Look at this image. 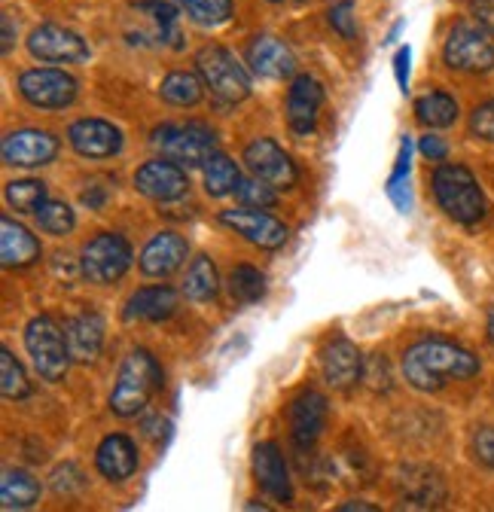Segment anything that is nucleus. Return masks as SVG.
<instances>
[{
	"label": "nucleus",
	"mask_w": 494,
	"mask_h": 512,
	"mask_svg": "<svg viewBox=\"0 0 494 512\" xmlns=\"http://www.w3.org/2000/svg\"><path fill=\"white\" fill-rule=\"evenodd\" d=\"M476 372L479 357L449 339H421L403 354V378L424 394H437L449 381H467Z\"/></svg>",
	"instance_id": "f257e3e1"
},
{
	"label": "nucleus",
	"mask_w": 494,
	"mask_h": 512,
	"mask_svg": "<svg viewBox=\"0 0 494 512\" xmlns=\"http://www.w3.org/2000/svg\"><path fill=\"white\" fill-rule=\"evenodd\" d=\"M162 388V366L144 348L132 351L119 366L110 391V412L119 418H138Z\"/></svg>",
	"instance_id": "f03ea898"
},
{
	"label": "nucleus",
	"mask_w": 494,
	"mask_h": 512,
	"mask_svg": "<svg viewBox=\"0 0 494 512\" xmlns=\"http://www.w3.org/2000/svg\"><path fill=\"white\" fill-rule=\"evenodd\" d=\"M434 196L440 202V208L464 226H473L485 217L488 205L485 196L476 183V177L470 174V168L464 165H440L434 171Z\"/></svg>",
	"instance_id": "7ed1b4c3"
},
{
	"label": "nucleus",
	"mask_w": 494,
	"mask_h": 512,
	"mask_svg": "<svg viewBox=\"0 0 494 512\" xmlns=\"http://www.w3.org/2000/svg\"><path fill=\"white\" fill-rule=\"evenodd\" d=\"M25 348L31 354V363L43 381H61L68 375V366L74 363L65 327H58V320L49 314L34 317L25 327Z\"/></svg>",
	"instance_id": "20e7f679"
},
{
	"label": "nucleus",
	"mask_w": 494,
	"mask_h": 512,
	"mask_svg": "<svg viewBox=\"0 0 494 512\" xmlns=\"http://www.w3.org/2000/svg\"><path fill=\"white\" fill-rule=\"evenodd\" d=\"M150 144L171 162L187 168H205V162L217 153V135L205 122H183V125H159L153 128Z\"/></svg>",
	"instance_id": "39448f33"
},
{
	"label": "nucleus",
	"mask_w": 494,
	"mask_h": 512,
	"mask_svg": "<svg viewBox=\"0 0 494 512\" xmlns=\"http://www.w3.org/2000/svg\"><path fill=\"white\" fill-rule=\"evenodd\" d=\"M196 71H199L205 89L220 104H238L251 95V77H247L244 64H238V58L217 43L202 46L196 52Z\"/></svg>",
	"instance_id": "423d86ee"
},
{
	"label": "nucleus",
	"mask_w": 494,
	"mask_h": 512,
	"mask_svg": "<svg viewBox=\"0 0 494 512\" xmlns=\"http://www.w3.org/2000/svg\"><path fill=\"white\" fill-rule=\"evenodd\" d=\"M132 266V244L116 232H98L86 241L80 256V275L89 284L110 287Z\"/></svg>",
	"instance_id": "0eeeda50"
},
{
	"label": "nucleus",
	"mask_w": 494,
	"mask_h": 512,
	"mask_svg": "<svg viewBox=\"0 0 494 512\" xmlns=\"http://www.w3.org/2000/svg\"><path fill=\"white\" fill-rule=\"evenodd\" d=\"M443 58H446V64H449L452 71L485 74V71L494 68V43H491V37L482 28L455 25L449 40H446Z\"/></svg>",
	"instance_id": "6e6552de"
},
{
	"label": "nucleus",
	"mask_w": 494,
	"mask_h": 512,
	"mask_svg": "<svg viewBox=\"0 0 494 512\" xmlns=\"http://www.w3.org/2000/svg\"><path fill=\"white\" fill-rule=\"evenodd\" d=\"M19 92L31 107L61 110V107L74 104L77 80L65 71H55V68H34L19 77Z\"/></svg>",
	"instance_id": "1a4fd4ad"
},
{
	"label": "nucleus",
	"mask_w": 494,
	"mask_h": 512,
	"mask_svg": "<svg viewBox=\"0 0 494 512\" xmlns=\"http://www.w3.org/2000/svg\"><path fill=\"white\" fill-rule=\"evenodd\" d=\"M327 415H330V406H327V397L315 388H302L293 400H290V409H287V421H290V439L296 448L308 452L324 433L327 427Z\"/></svg>",
	"instance_id": "9d476101"
},
{
	"label": "nucleus",
	"mask_w": 494,
	"mask_h": 512,
	"mask_svg": "<svg viewBox=\"0 0 494 512\" xmlns=\"http://www.w3.org/2000/svg\"><path fill=\"white\" fill-rule=\"evenodd\" d=\"M244 165L254 177L266 180L275 189H293L299 180V171L293 159L272 141V138H257L244 147Z\"/></svg>",
	"instance_id": "9b49d317"
},
{
	"label": "nucleus",
	"mask_w": 494,
	"mask_h": 512,
	"mask_svg": "<svg viewBox=\"0 0 494 512\" xmlns=\"http://www.w3.org/2000/svg\"><path fill=\"white\" fill-rule=\"evenodd\" d=\"M135 186L141 196L153 199V202H177L187 196L190 189V177L183 171V165L171 162V159H153L144 162L135 174Z\"/></svg>",
	"instance_id": "f8f14e48"
},
{
	"label": "nucleus",
	"mask_w": 494,
	"mask_h": 512,
	"mask_svg": "<svg viewBox=\"0 0 494 512\" xmlns=\"http://www.w3.org/2000/svg\"><path fill=\"white\" fill-rule=\"evenodd\" d=\"M220 223L229 226L235 235H241L244 241H251L263 250H278L287 244V226L281 220H275L272 214L260 211V208H238V211H223Z\"/></svg>",
	"instance_id": "ddd939ff"
},
{
	"label": "nucleus",
	"mask_w": 494,
	"mask_h": 512,
	"mask_svg": "<svg viewBox=\"0 0 494 512\" xmlns=\"http://www.w3.org/2000/svg\"><path fill=\"white\" fill-rule=\"evenodd\" d=\"M0 153H4V162L13 168H40L58 156V138L40 132V128H22V132L4 138Z\"/></svg>",
	"instance_id": "4468645a"
},
{
	"label": "nucleus",
	"mask_w": 494,
	"mask_h": 512,
	"mask_svg": "<svg viewBox=\"0 0 494 512\" xmlns=\"http://www.w3.org/2000/svg\"><path fill=\"white\" fill-rule=\"evenodd\" d=\"M28 52L40 61H86L89 46L80 34L61 25H40L28 37Z\"/></svg>",
	"instance_id": "2eb2a0df"
},
{
	"label": "nucleus",
	"mask_w": 494,
	"mask_h": 512,
	"mask_svg": "<svg viewBox=\"0 0 494 512\" xmlns=\"http://www.w3.org/2000/svg\"><path fill=\"white\" fill-rule=\"evenodd\" d=\"M324 104V86L312 74H299L287 92V122L296 135H312Z\"/></svg>",
	"instance_id": "dca6fc26"
},
{
	"label": "nucleus",
	"mask_w": 494,
	"mask_h": 512,
	"mask_svg": "<svg viewBox=\"0 0 494 512\" xmlns=\"http://www.w3.org/2000/svg\"><path fill=\"white\" fill-rule=\"evenodd\" d=\"M68 141L86 159H110L122 150L119 128L104 119H77L68 128Z\"/></svg>",
	"instance_id": "f3484780"
},
{
	"label": "nucleus",
	"mask_w": 494,
	"mask_h": 512,
	"mask_svg": "<svg viewBox=\"0 0 494 512\" xmlns=\"http://www.w3.org/2000/svg\"><path fill=\"white\" fill-rule=\"evenodd\" d=\"M247 64H251V71L257 77H266V80H287L296 74V55L293 49L278 40V37H254V43L247 46Z\"/></svg>",
	"instance_id": "a211bd4d"
},
{
	"label": "nucleus",
	"mask_w": 494,
	"mask_h": 512,
	"mask_svg": "<svg viewBox=\"0 0 494 512\" xmlns=\"http://www.w3.org/2000/svg\"><path fill=\"white\" fill-rule=\"evenodd\" d=\"M363 369H366L363 357H360L357 345H351L348 339H333L321 351V372L330 388H336V391H348L357 381H363Z\"/></svg>",
	"instance_id": "6ab92c4d"
},
{
	"label": "nucleus",
	"mask_w": 494,
	"mask_h": 512,
	"mask_svg": "<svg viewBox=\"0 0 494 512\" xmlns=\"http://www.w3.org/2000/svg\"><path fill=\"white\" fill-rule=\"evenodd\" d=\"M95 467L107 482H126L138 470V445L126 433H110L95 452Z\"/></svg>",
	"instance_id": "aec40b11"
},
{
	"label": "nucleus",
	"mask_w": 494,
	"mask_h": 512,
	"mask_svg": "<svg viewBox=\"0 0 494 512\" xmlns=\"http://www.w3.org/2000/svg\"><path fill=\"white\" fill-rule=\"evenodd\" d=\"M187 241L174 232H159L147 241V247L141 250V272L147 278H168L174 275L183 263H187Z\"/></svg>",
	"instance_id": "412c9836"
},
{
	"label": "nucleus",
	"mask_w": 494,
	"mask_h": 512,
	"mask_svg": "<svg viewBox=\"0 0 494 512\" xmlns=\"http://www.w3.org/2000/svg\"><path fill=\"white\" fill-rule=\"evenodd\" d=\"M254 476L260 482V488L275 497L278 503H290L293 500V482L284 464V455L275 442H260L254 448Z\"/></svg>",
	"instance_id": "4be33fe9"
},
{
	"label": "nucleus",
	"mask_w": 494,
	"mask_h": 512,
	"mask_svg": "<svg viewBox=\"0 0 494 512\" xmlns=\"http://www.w3.org/2000/svg\"><path fill=\"white\" fill-rule=\"evenodd\" d=\"M400 500L409 509H437L446 500V488L440 473L424 470V467H406V473L397 479Z\"/></svg>",
	"instance_id": "5701e85b"
},
{
	"label": "nucleus",
	"mask_w": 494,
	"mask_h": 512,
	"mask_svg": "<svg viewBox=\"0 0 494 512\" xmlns=\"http://www.w3.org/2000/svg\"><path fill=\"white\" fill-rule=\"evenodd\" d=\"M40 260V241L22 223L0 220V263L7 269H28Z\"/></svg>",
	"instance_id": "b1692460"
},
{
	"label": "nucleus",
	"mask_w": 494,
	"mask_h": 512,
	"mask_svg": "<svg viewBox=\"0 0 494 512\" xmlns=\"http://www.w3.org/2000/svg\"><path fill=\"white\" fill-rule=\"evenodd\" d=\"M74 363H92L104 348V320L98 311H83L65 324Z\"/></svg>",
	"instance_id": "393cba45"
},
{
	"label": "nucleus",
	"mask_w": 494,
	"mask_h": 512,
	"mask_svg": "<svg viewBox=\"0 0 494 512\" xmlns=\"http://www.w3.org/2000/svg\"><path fill=\"white\" fill-rule=\"evenodd\" d=\"M177 302H180L177 299V290H171L168 284L141 287L126 302V311H122V317H126V320H147V324H159V320H168L177 311Z\"/></svg>",
	"instance_id": "a878e982"
},
{
	"label": "nucleus",
	"mask_w": 494,
	"mask_h": 512,
	"mask_svg": "<svg viewBox=\"0 0 494 512\" xmlns=\"http://www.w3.org/2000/svg\"><path fill=\"white\" fill-rule=\"evenodd\" d=\"M0 500H4V509H31L40 500V482L28 470H4Z\"/></svg>",
	"instance_id": "bb28decb"
},
{
	"label": "nucleus",
	"mask_w": 494,
	"mask_h": 512,
	"mask_svg": "<svg viewBox=\"0 0 494 512\" xmlns=\"http://www.w3.org/2000/svg\"><path fill=\"white\" fill-rule=\"evenodd\" d=\"M220 293V275L208 256H196L183 278V296L193 302H211Z\"/></svg>",
	"instance_id": "cd10ccee"
},
{
	"label": "nucleus",
	"mask_w": 494,
	"mask_h": 512,
	"mask_svg": "<svg viewBox=\"0 0 494 512\" xmlns=\"http://www.w3.org/2000/svg\"><path fill=\"white\" fill-rule=\"evenodd\" d=\"M415 116L427 128H449L458 119V101L452 95L434 89L415 101Z\"/></svg>",
	"instance_id": "c85d7f7f"
},
{
	"label": "nucleus",
	"mask_w": 494,
	"mask_h": 512,
	"mask_svg": "<svg viewBox=\"0 0 494 512\" xmlns=\"http://www.w3.org/2000/svg\"><path fill=\"white\" fill-rule=\"evenodd\" d=\"M159 95H162V101H168V104H174V107H193V104L202 101L205 83H202V77H196V74L171 71V74L162 80Z\"/></svg>",
	"instance_id": "c756f323"
},
{
	"label": "nucleus",
	"mask_w": 494,
	"mask_h": 512,
	"mask_svg": "<svg viewBox=\"0 0 494 512\" xmlns=\"http://www.w3.org/2000/svg\"><path fill=\"white\" fill-rule=\"evenodd\" d=\"M238 183H241V171H238V165L229 156L214 153L205 162V192H208V196H214V199L235 196Z\"/></svg>",
	"instance_id": "7c9ffc66"
},
{
	"label": "nucleus",
	"mask_w": 494,
	"mask_h": 512,
	"mask_svg": "<svg viewBox=\"0 0 494 512\" xmlns=\"http://www.w3.org/2000/svg\"><path fill=\"white\" fill-rule=\"evenodd\" d=\"M412 156V141L403 138L400 141V156H397V165H394V174L388 177V199L394 202V208L400 214H409L412 211V189H409V162Z\"/></svg>",
	"instance_id": "2f4dec72"
},
{
	"label": "nucleus",
	"mask_w": 494,
	"mask_h": 512,
	"mask_svg": "<svg viewBox=\"0 0 494 512\" xmlns=\"http://www.w3.org/2000/svg\"><path fill=\"white\" fill-rule=\"evenodd\" d=\"M229 293L241 305H254L266 296V275L254 266H235L229 275Z\"/></svg>",
	"instance_id": "473e14b6"
},
{
	"label": "nucleus",
	"mask_w": 494,
	"mask_h": 512,
	"mask_svg": "<svg viewBox=\"0 0 494 512\" xmlns=\"http://www.w3.org/2000/svg\"><path fill=\"white\" fill-rule=\"evenodd\" d=\"M0 391L7 400H25L31 394V381L10 348H0Z\"/></svg>",
	"instance_id": "72a5a7b5"
},
{
	"label": "nucleus",
	"mask_w": 494,
	"mask_h": 512,
	"mask_svg": "<svg viewBox=\"0 0 494 512\" xmlns=\"http://www.w3.org/2000/svg\"><path fill=\"white\" fill-rule=\"evenodd\" d=\"M7 202L19 214H37L46 202V183L43 180H13L7 183Z\"/></svg>",
	"instance_id": "f704fd0d"
},
{
	"label": "nucleus",
	"mask_w": 494,
	"mask_h": 512,
	"mask_svg": "<svg viewBox=\"0 0 494 512\" xmlns=\"http://www.w3.org/2000/svg\"><path fill=\"white\" fill-rule=\"evenodd\" d=\"M135 10L156 25V37L162 43L177 46V10L171 4H165V0H138Z\"/></svg>",
	"instance_id": "c9c22d12"
},
{
	"label": "nucleus",
	"mask_w": 494,
	"mask_h": 512,
	"mask_svg": "<svg viewBox=\"0 0 494 512\" xmlns=\"http://www.w3.org/2000/svg\"><path fill=\"white\" fill-rule=\"evenodd\" d=\"M177 4L196 25L205 28L223 25L232 16V0H177Z\"/></svg>",
	"instance_id": "e433bc0d"
},
{
	"label": "nucleus",
	"mask_w": 494,
	"mask_h": 512,
	"mask_svg": "<svg viewBox=\"0 0 494 512\" xmlns=\"http://www.w3.org/2000/svg\"><path fill=\"white\" fill-rule=\"evenodd\" d=\"M34 217H37V226H40L46 235H68V232L74 229V223H77L71 205L55 202V199H46Z\"/></svg>",
	"instance_id": "4c0bfd02"
},
{
	"label": "nucleus",
	"mask_w": 494,
	"mask_h": 512,
	"mask_svg": "<svg viewBox=\"0 0 494 512\" xmlns=\"http://www.w3.org/2000/svg\"><path fill=\"white\" fill-rule=\"evenodd\" d=\"M235 199L244 205V208H260V211H266V208H272L275 202H278V196H275V186H269L266 180H260V177H241V183H238V189H235Z\"/></svg>",
	"instance_id": "58836bf2"
},
{
	"label": "nucleus",
	"mask_w": 494,
	"mask_h": 512,
	"mask_svg": "<svg viewBox=\"0 0 494 512\" xmlns=\"http://www.w3.org/2000/svg\"><path fill=\"white\" fill-rule=\"evenodd\" d=\"M470 135L479 138V141H491L494 144V98L479 104L470 113Z\"/></svg>",
	"instance_id": "ea45409f"
},
{
	"label": "nucleus",
	"mask_w": 494,
	"mask_h": 512,
	"mask_svg": "<svg viewBox=\"0 0 494 512\" xmlns=\"http://www.w3.org/2000/svg\"><path fill=\"white\" fill-rule=\"evenodd\" d=\"M83 485H86V479H83V473H80V467H74V464H65V467H55V473H52V491L55 494H77V491H83Z\"/></svg>",
	"instance_id": "a19ab883"
},
{
	"label": "nucleus",
	"mask_w": 494,
	"mask_h": 512,
	"mask_svg": "<svg viewBox=\"0 0 494 512\" xmlns=\"http://www.w3.org/2000/svg\"><path fill=\"white\" fill-rule=\"evenodd\" d=\"M330 25L333 31H339L345 40H354L357 37V16H354V0H342L330 10Z\"/></svg>",
	"instance_id": "79ce46f5"
},
{
	"label": "nucleus",
	"mask_w": 494,
	"mask_h": 512,
	"mask_svg": "<svg viewBox=\"0 0 494 512\" xmlns=\"http://www.w3.org/2000/svg\"><path fill=\"white\" fill-rule=\"evenodd\" d=\"M473 458L482 467L494 470V427H479L473 433Z\"/></svg>",
	"instance_id": "37998d69"
},
{
	"label": "nucleus",
	"mask_w": 494,
	"mask_h": 512,
	"mask_svg": "<svg viewBox=\"0 0 494 512\" xmlns=\"http://www.w3.org/2000/svg\"><path fill=\"white\" fill-rule=\"evenodd\" d=\"M470 10H473L479 28H482L488 37H494V0H473Z\"/></svg>",
	"instance_id": "c03bdc74"
},
{
	"label": "nucleus",
	"mask_w": 494,
	"mask_h": 512,
	"mask_svg": "<svg viewBox=\"0 0 494 512\" xmlns=\"http://www.w3.org/2000/svg\"><path fill=\"white\" fill-rule=\"evenodd\" d=\"M418 150H421V156H427L430 162H443V159L449 156L446 141H443V138H437V135H424V138H421V144H418Z\"/></svg>",
	"instance_id": "a18cd8bd"
},
{
	"label": "nucleus",
	"mask_w": 494,
	"mask_h": 512,
	"mask_svg": "<svg viewBox=\"0 0 494 512\" xmlns=\"http://www.w3.org/2000/svg\"><path fill=\"white\" fill-rule=\"evenodd\" d=\"M409 64H412V49L409 46L397 49V55H394V74H397V86L403 92L409 89Z\"/></svg>",
	"instance_id": "49530a36"
},
{
	"label": "nucleus",
	"mask_w": 494,
	"mask_h": 512,
	"mask_svg": "<svg viewBox=\"0 0 494 512\" xmlns=\"http://www.w3.org/2000/svg\"><path fill=\"white\" fill-rule=\"evenodd\" d=\"M141 427H144V433H147V436H150V439H153L156 445H162V442H165V439L171 436V424H168V421H165L162 415H156V418H147V421H144Z\"/></svg>",
	"instance_id": "de8ad7c7"
},
{
	"label": "nucleus",
	"mask_w": 494,
	"mask_h": 512,
	"mask_svg": "<svg viewBox=\"0 0 494 512\" xmlns=\"http://www.w3.org/2000/svg\"><path fill=\"white\" fill-rule=\"evenodd\" d=\"M0 28H4V43H0V49H4V55H10L13 46H16V25H13V16L10 13L0 16Z\"/></svg>",
	"instance_id": "09e8293b"
},
{
	"label": "nucleus",
	"mask_w": 494,
	"mask_h": 512,
	"mask_svg": "<svg viewBox=\"0 0 494 512\" xmlns=\"http://www.w3.org/2000/svg\"><path fill=\"white\" fill-rule=\"evenodd\" d=\"M104 199H107V189H104V186H89V189L83 192V205H89L92 211H98V208L104 205Z\"/></svg>",
	"instance_id": "8fccbe9b"
},
{
	"label": "nucleus",
	"mask_w": 494,
	"mask_h": 512,
	"mask_svg": "<svg viewBox=\"0 0 494 512\" xmlns=\"http://www.w3.org/2000/svg\"><path fill=\"white\" fill-rule=\"evenodd\" d=\"M351 509L376 512V506H373V503H366V500H348V503H342V506H339V512H351Z\"/></svg>",
	"instance_id": "3c124183"
},
{
	"label": "nucleus",
	"mask_w": 494,
	"mask_h": 512,
	"mask_svg": "<svg viewBox=\"0 0 494 512\" xmlns=\"http://www.w3.org/2000/svg\"><path fill=\"white\" fill-rule=\"evenodd\" d=\"M488 339H491V345H494V311L488 314Z\"/></svg>",
	"instance_id": "603ef678"
}]
</instances>
